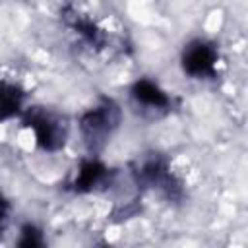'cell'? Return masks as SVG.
<instances>
[{"mask_svg": "<svg viewBox=\"0 0 248 248\" xmlns=\"http://www.w3.org/2000/svg\"><path fill=\"white\" fill-rule=\"evenodd\" d=\"M213 62H215V54L209 46L194 45L184 56V70L192 76H202V74L211 72Z\"/></svg>", "mask_w": 248, "mask_h": 248, "instance_id": "obj_1", "label": "cell"}, {"mask_svg": "<svg viewBox=\"0 0 248 248\" xmlns=\"http://www.w3.org/2000/svg\"><path fill=\"white\" fill-rule=\"evenodd\" d=\"M134 93L140 101L147 103V105H165L167 103V97L161 93L159 87H155L151 81H138L136 87H134Z\"/></svg>", "mask_w": 248, "mask_h": 248, "instance_id": "obj_2", "label": "cell"}, {"mask_svg": "<svg viewBox=\"0 0 248 248\" xmlns=\"http://www.w3.org/2000/svg\"><path fill=\"white\" fill-rule=\"evenodd\" d=\"M19 99H21V95L17 93V89L0 85V118H8L14 112H17Z\"/></svg>", "mask_w": 248, "mask_h": 248, "instance_id": "obj_3", "label": "cell"}, {"mask_svg": "<svg viewBox=\"0 0 248 248\" xmlns=\"http://www.w3.org/2000/svg\"><path fill=\"white\" fill-rule=\"evenodd\" d=\"M33 128H35L37 140H39V143H41L43 147L52 149V147L58 145V140H56L58 134H56L54 126H52L46 118H37V120H33Z\"/></svg>", "mask_w": 248, "mask_h": 248, "instance_id": "obj_4", "label": "cell"}, {"mask_svg": "<svg viewBox=\"0 0 248 248\" xmlns=\"http://www.w3.org/2000/svg\"><path fill=\"white\" fill-rule=\"evenodd\" d=\"M101 174H103V167L99 163H83L81 165V170H79V176L76 180V188L78 190L89 188Z\"/></svg>", "mask_w": 248, "mask_h": 248, "instance_id": "obj_5", "label": "cell"}, {"mask_svg": "<svg viewBox=\"0 0 248 248\" xmlns=\"http://www.w3.org/2000/svg\"><path fill=\"white\" fill-rule=\"evenodd\" d=\"M19 246H41V236L33 227L23 229V238L19 240Z\"/></svg>", "mask_w": 248, "mask_h": 248, "instance_id": "obj_6", "label": "cell"}, {"mask_svg": "<svg viewBox=\"0 0 248 248\" xmlns=\"http://www.w3.org/2000/svg\"><path fill=\"white\" fill-rule=\"evenodd\" d=\"M2 213H4V202H2V198H0V217H2Z\"/></svg>", "mask_w": 248, "mask_h": 248, "instance_id": "obj_7", "label": "cell"}]
</instances>
